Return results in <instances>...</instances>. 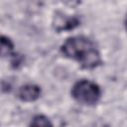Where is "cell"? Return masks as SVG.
<instances>
[{
	"instance_id": "cell-2",
	"label": "cell",
	"mask_w": 127,
	"mask_h": 127,
	"mask_svg": "<svg viewBox=\"0 0 127 127\" xmlns=\"http://www.w3.org/2000/svg\"><path fill=\"white\" fill-rule=\"evenodd\" d=\"M70 94L72 98L80 104L94 105L100 99L101 90L95 82L87 79H81L72 85Z\"/></svg>"
},
{
	"instance_id": "cell-7",
	"label": "cell",
	"mask_w": 127,
	"mask_h": 127,
	"mask_svg": "<svg viewBox=\"0 0 127 127\" xmlns=\"http://www.w3.org/2000/svg\"><path fill=\"white\" fill-rule=\"evenodd\" d=\"M62 2L66 6V7H69V8H75L77 7L81 0H62Z\"/></svg>"
},
{
	"instance_id": "cell-8",
	"label": "cell",
	"mask_w": 127,
	"mask_h": 127,
	"mask_svg": "<svg viewBox=\"0 0 127 127\" xmlns=\"http://www.w3.org/2000/svg\"><path fill=\"white\" fill-rule=\"evenodd\" d=\"M125 26H126V30H127V16H126V20H125Z\"/></svg>"
},
{
	"instance_id": "cell-1",
	"label": "cell",
	"mask_w": 127,
	"mask_h": 127,
	"mask_svg": "<svg viewBox=\"0 0 127 127\" xmlns=\"http://www.w3.org/2000/svg\"><path fill=\"white\" fill-rule=\"evenodd\" d=\"M61 52L65 58L77 61L82 68L92 69L102 64L100 53L93 42L84 36L66 39L61 46Z\"/></svg>"
},
{
	"instance_id": "cell-6",
	"label": "cell",
	"mask_w": 127,
	"mask_h": 127,
	"mask_svg": "<svg viewBox=\"0 0 127 127\" xmlns=\"http://www.w3.org/2000/svg\"><path fill=\"white\" fill-rule=\"evenodd\" d=\"M30 125H32V126H52L53 124L48 117H46L45 115H42V114H38L33 117Z\"/></svg>"
},
{
	"instance_id": "cell-3",
	"label": "cell",
	"mask_w": 127,
	"mask_h": 127,
	"mask_svg": "<svg viewBox=\"0 0 127 127\" xmlns=\"http://www.w3.org/2000/svg\"><path fill=\"white\" fill-rule=\"evenodd\" d=\"M79 25V19L74 16L66 15L63 12H57L53 19V27L56 32L71 31Z\"/></svg>"
},
{
	"instance_id": "cell-5",
	"label": "cell",
	"mask_w": 127,
	"mask_h": 127,
	"mask_svg": "<svg viewBox=\"0 0 127 127\" xmlns=\"http://www.w3.org/2000/svg\"><path fill=\"white\" fill-rule=\"evenodd\" d=\"M14 45L12 41L6 37V36H1V56L2 57H8L12 56L14 53Z\"/></svg>"
},
{
	"instance_id": "cell-4",
	"label": "cell",
	"mask_w": 127,
	"mask_h": 127,
	"mask_svg": "<svg viewBox=\"0 0 127 127\" xmlns=\"http://www.w3.org/2000/svg\"><path fill=\"white\" fill-rule=\"evenodd\" d=\"M41 95V88L34 83H27L22 85L18 90V97L24 102H32L37 100Z\"/></svg>"
}]
</instances>
